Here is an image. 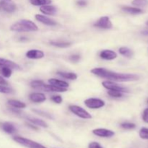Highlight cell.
<instances>
[{"instance_id":"cell-32","label":"cell","mask_w":148,"mask_h":148,"mask_svg":"<svg viewBox=\"0 0 148 148\" xmlns=\"http://www.w3.org/2000/svg\"><path fill=\"white\" fill-rule=\"evenodd\" d=\"M108 94L111 97H113V98H121V97H123L122 92H119V91H116V90H108Z\"/></svg>"},{"instance_id":"cell-33","label":"cell","mask_w":148,"mask_h":148,"mask_svg":"<svg viewBox=\"0 0 148 148\" xmlns=\"http://www.w3.org/2000/svg\"><path fill=\"white\" fill-rule=\"evenodd\" d=\"M121 127L123 129H124V130H133V129L135 128L136 125L134 124H133V123L124 122L121 124Z\"/></svg>"},{"instance_id":"cell-14","label":"cell","mask_w":148,"mask_h":148,"mask_svg":"<svg viewBox=\"0 0 148 148\" xmlns=\"http://www.w3.org/2000/svg\"><path fill=\"white\" fill-rule=\"evenodd\" d=\"M29 98L34 103H43L46 100V95L42 92H33L29 95Z\"/></svg>"},{"instance_id":"cell-6","label":"cell","mask_w":148,"mask_h":148,"mask_svg":"<svg viewBox=\"0 0 148 148\" xmlns=\"http://www.w3.org/2000/svg\"><path fill=\"white\" fill-rule=\"evenodd\" d=\"M85 104L91 109H98L105 106V102L98 98H88L85 101Z\"/></svg>"},{"instance_id":"cell-18","label":"cell","mask_w":148,"mask_h":148,"mask_svg":"<svg viewBox=\"0 0 148 148\" xmlns=\"http://www.w3.org/2000/svg\"><path fill=\"white\" fill-rule=\"evenodd\" d=\"M1 128L2 129V130L4 132L10 134H14L16 132V128L14 127V126L13 125L12 123L10 122L2 123V124H1Z\"/></svg>"},{"instance_id":"cell-13","label":"cell","mask_w":148,"mask_h":148,"mask_svg":"<svg viewBox=\"0 0 148 148\" xmlns=\"http://www.w3.org/2000/svg\"><path fill=\"white\" fill-rule=\"evenodd\" d=\"M100 57L105 60H114L117 57V54L114 51L103 50L100 53Z\"/></svg>"},{"instance_id":"cell-31","label":"cell","mask_w":148,"mask_h":148,"mask_svg":"<svg viewBox=\"0 0 148 148\" xmlns=\"http://www.w3.org/2000/svg\"><path fill=\"white\" fill-rule=\"evenodd\" d=\"M33 112L36 113V114H39V115L42 116H43V117H46V118L50 119H53V117L52 116L51 114H49V113H46V112H45V111H40V110H37V109H33Z\"/></svg>"},{"instance_id":"cell-38","label":"cell","mask_w":148,"mask_h":148,"mask_svg":"<svg viewBox=\"0 0 148 148\" xmlns=\"http://www.w3.org/2000/svg\"><path fill=\"white\" fill-rule=\"evenodd\" d=\"M19 109H20V108H14V107L10 108V110L12 111V112L14 113V114H21V111H20Z\"/></svg>"},{"instance_id":"cell-21","label":"cell","mask_w":148,"mask_h":148,"mask_svg":"<svg viewBox=\"0 0 148 148\" xmlns=\"http://www.w3.org/2000/svg\"><path fill=\"white\" fill-rule=\"evenodd\" d=\"M122 10L124 12L127 13H130L132 14H141L143 12V10L140 8H137V7H123Z\"/></svg>"},{"instance_id":"cell-2","label":"cell","mask_w":148,"mask_h":148,"mask_svg":"<svg viewBox=\"0 0 148 148\" xmlns=\"http://www.w3.org/2000/svg\"><path fill=\"white\" fill-rule=\"evenodd\" d=\"M10 30L14 32H34L38 30V26L29 20H21L12 25Z\"/></svg>"},{"instance_id":"cell-17","label":"cell","mask_w":148,"mask_h":148,"mask_svg":"<svg viewBox=\"0 0 148 148\" xmlns=\"http://www.w3.org/2000/svg\"><path fill=\"white\" fill-rule=\"evenodd\" d=\"M25 119L27 120V121H30L31 124H35V125L39 126V127H43V128H47L48 127L47 123L45 122V121H43V120L39 119L38 118H36V117L26 116Z\"/></svg>"},{"instance_id":"cell-43","label":"cell","mask_w":148,"mask_h":148,"mask_svg":"<svg viewBox=\"0 0 148 148\" xmlns=\"http://www.w3.org/2000/svg\"><path fill=\"white\" fill-rule=\"evenodd\" d=\"M147 103H148V100H147Z\"/></svg>"},{"instance_id":"cell-28","label":"cell","mask_w":148,"mask_h":148,"mask_svg":"<svg viewBox=\"0 0 148 148\" xmlns=\"http://www.w3.org/2000/svg\"><path fill=\"white\" fill-rule=\"evenodd\" d=\"M44 82L42 80H33L30 82V86L32 88H35V89H40L42 88L43 85H44Z\"/></svg>"},{"instance_id":"cell-26","label":"cell","mask_w":148,"mask_h":148,"mask_svg":"<svg viewBox=\"0 0 148 148\" xmlns=\"http://www.w3.org/2000/svg\"><path fill=\"white\" fill-rule=\"evenodd\" d=\"M50 44L53 46L59 48H67L71 46L72 43L69 42H62V41H51L50 42Z\"/></svg>"},{"instance_id":"cell-7","label":"cell","mask_w":148,"mask_h":148,"mask_svg":"<svg viewBox=\"0 0 148 148\" xmlns=\"http://www.w3.org/2000/svg\"><path fill=\"white\" fill-rule=\"evenodd\" d=\"M94 26L99 28L103 29H110L112 27V23L111 22V20L107 16L101 17L96 23L94 24Z\"/></svg>"},{"instance_id":"cell-29","label":"cell","mask_w":148,"mask_h":148,"mask_svg":"<svg viewBox=\"0 0 148 148\" xmlns=\"http://www.w3.org/2000/svg\"><path fill=\"white\" fill-rule=\"evenodd\" d=\"M139 135L143 140H148V128L146 127H143L140 130Z\"/></svg>"},{"instance_id":"cell-3","label":"cell","mask_w":148,"mask_h":148,"mask_svg":"<svg viewBox=\"0 0 148 148\" xmlns=\"http://www.w3.org/2000/svg\"><path fill=\"white\" fill-rule=\"evenodd\" d=\"M13 140L14 141H15L16 143H17L18 144L21 145L25 146L26 147L29 148H47L45 146L39 144V143H36V142L33 141L31 140H29V139L25 138V137H18V136H16V137H13Z\"/></svg>"},{"instance_id":"cell-4","label":"cell","mask_w":148,"mask_h":148,"mask_svg":"<svg viewBox=\"0 0 148 148\" xmlns=\"http://www.w3.org/2000/svg\"><path fill=\"white\" fill-rule=\"evenodd\" d=\"M69 108L71 112H72L74 114L77 116L79 118L84 119H92V116L86 110L82 108V107H79L78 106L75 105H71L69 106Z\"/></svg>"},{"instance_id":"cell-24","label":"cell","mask_w":148,"mask_h":148,"mask_svg":"<svg viewBox=\"0 0 148 148\" xmlns=\"http://www.w3.org/2000/svg\"><path fill=\"white\" fill-rule=\"evenodd\" d=\"M12 69L7 66H0V74L6 78H9L12 75Z\"/></svg>"},{"instance_id":"cell-8","label":"cell","mask_w":148,"mask_h":148,"mask_svg":"<svg viewBox=\"0 0 148 148\" xmlns=\"http://www.w3.org/2000/svg\"><path fill=\"white\" fill-rule=\"evenodd\" d=\"M17 7H16L15 4L13 3L4 1V0H1L0 1V11L7 13H12L15 11Z\"/></svg>"},{"instance_id":"cell-36","label":"cell","mask_w":148,"mask_h":148,"mask_svg":"<svg viewBox=\"0 0 148 148\" xmlns=\"http://www.w3.org/2000/svg\"><path fill=\"white\" fill-rule=\"evenodd\" d=\"M69 59H70L72 62H79V59H80V56L78 54L72 55V56H70V57H69Z\"/></svg>"},{"instance_id":"cell-25","label":"cell","mask_w":148,"mask_h":148,"mask_svg":"<svg viewBox=\"0 0 148 148\" xmlns=\"http://www.w3.org/2000/svg\"><path fill=\"white\" fill-rule=\"evenodd\" d=\"M30 4L34 6H44L50 4L52 2L51 0H30Z\"/></svg>"},{"instance_id":"cell-42","label":"cell","mask_w":148,"mask_h":148,"mask_svg":"<svg viewBox=\"0 0 148 148\" xmlns=\"http://www.w3.org/2000/svg\"><path fill=\"white\" fill-rule=\"evenodd\" d=\"M4 1H11V0H4Z\"/></svg>"},{"instance_id":"cell-16","label":"cell","mask_w":148,"mask_h":148,"mask_svg":"<svg viewBox=\"0 0 148 148\" xmlns=\"http://www.w3.org/2000/svg\"><path fill=\"white\" fill-rule=\"evenodd\" d=\"M0 66H7L10 69H20V66L17 64L14 63L12 61L3 59V58H0Z\"/></svg>"},{"instance_id":"cell-5","label":"cell","mask_w":148,"mask_h":148,"mask_svg":"<svg viewBox=\"0 0 148 148\" xmlns=\"http://www.w3.org/2000/svg\"><path fill=\"white\" fill-rule=\"evenodd\" d=\"M102 85L106 89L108 90L119 91L122 93L123 92H129V90L127 88H124V87L118 85L113 81H104V82H103Z\"/></svg>"},{"instance_id":"cell-11","label":"cell","mask_w":148,"mask_h":148,"mask_svg":"<svg viewBox=\"0 0 148 148\" xmlns=\"http://www.w3.org/2000/svg\"><path fill=\"white\" fill-rule=\"evenodd\" d=\"M40 90H45L46 92H64L67 90L66 88H60V87L55 86L53 85H44L42 86V88H40Z\"/></svg>"},{"instance_id":"cell-37","label":"cell","mask_w":148,"mask_h":148,"mask_svg":"<svg viewBox=\"0 0 148 148\" xmlns=\"http://www.w3.org/2000/svg\"><path fill=\"white\" fill-rule=\"evenodd\" d=\"M143 119L145 123L148 124V108H146L143 114Z\"/></svg>"},{"instance_id":"cell-27","label":"cell","mask_w":148,"mask_h":148,"mask_svg":"<svg viewBox=\"0 0 148 148\" xmlns=\"http://www.w3.org/2000/svg\"><path fill=\"white\" fill-rule=\"evenodd\" d=\"M132 4L136 7H145L148 6V0H133Z\"/></svg>"},{"instance_id":"cell-1","label":"cell","mask_w":148,"mask_h":148,"mask_svg":"<svg viewBox=\"0 0 148 148\" xmlns=\"http://www.w3.org/2000/svg\"><path fill=\"white\" fill-rule=\"evenodd\" d=\"M91 72L100 77L110 79L113 82H132L139 79V76L134 74H121L108 70L105 68H94Z\"/></svg>"},{"instance_id":"cell-34","label":"cell","mask_w":148,"mask_h":148,"mask_svg":"<svg viewBox=\"0 0 148 148\" xmlns=\"http://www.w3.org/2000/svg\"><path fill=\"white\" fill-rule=\"evenodd\" d=\"M51 101L56 103L60 104L62 102V98L60 95H53L51 97Z\"/></svg>"},{"instance_id":"cell-40","label":"cell","mask_w":148,"mask_h":148,"mask_svg":"<svg viewBox=\"0 0 148 148\" xmlns=\"http://www.w3.org/2000/svg\"><path fill=\"white\" fill-rule=\"evenodd\" d=\"M77 4L80 6V7H85V6L87 5V2L85 1H84V0H79V1H78L77 2Z\"/></svg>"},{"instance_id":"cell-12","label":"cell","mask_w":148,"mask_h":148,"mask_svg":"<svg viewBox=\"0 0 148 148\" xmlns=\"http://www.w3.org/2000/svg\"><path fill=\"white\" fill-rule=\"evenodd\" d=\"M44 56V53L40 50L37 49H32L29 50L26 53V57L30 59H42Z\"/></svg>"},{"instance_id":"cell-15","label":"cell","mask_w":148,"mask_h":148,"mask_svg":"<svg viewBox=\"0 0 148 148\" xmlns=\"http://www.w3.org/2000/svg\"><path fill=\"white\" fill-rule=\"evenodd\" d=\"M40 11L44 14H47V15H54L57 12V9L56 7L53 5H44L41 6L40 8Z\"/></svg>"},{"instance_id":"cell-35","label":"cell","mask_w":148,"mask_h":148,"mask_svg":"<svg viewBox=\"0 0 148 148\" xmlns=\"http://www.w3.org/2000/svg\"><path fill=\"white\" fill-rule=\"evenodd\" d=\"M88 148H103V147L99 143H96V142H92V143H90L89 145H88Z\"/></svg>"},{"instance_id":"cell-19","label":"cell","mask_w":148,"mask_h":148,"mask_svg":"<svg viewBox=\"0 0 148 148\" xmlns=\"http://www.w3.org/2000/svg\"><path fill=\"white\" fill-rule=\"evenodd\" d=\"M49 82L50 83V85H55V86H58L60 87V88H66L69 87V83L65 81H62V80H59V79H49Z\"/></svg>"},{"instance_id":"cell-10","label":"cell","mask_w":148,"mask_h":148,"mask_svg":"<svg viewBox=\"0 0 148 148\" xmlns=\"http://www.w3.org/2000/svg\"><path fill=\"white\" fill-rule=\"evenodd\" d=\"M36 17V20H38L40 23H43V24L49 26H54L56 25V22L55 20H53V19L49 18V17H46L45 15H42V14H36L35 16Z\"/></svg>"},{"instance_id":"cell-39","label":"cell","mask_w":148,"mask_h":148,"mask_svg":"<svg viewBox=\"0 0 148 148\" xmlns=\"http://www.w3.org/2000/svg\"><path fill=\"white\" fill-rule=\"evenodd\" d=\"M0 85H8V82L6 79H4V78H3L2 77L0 76Z\"/></svg>"},{"instance_id":"cell-30","label":"cell","mask_w":148,"mask_h":148,"mask_svg":"<svg viewBox=\"0 0 148 148\" xmlns=\"http://www.w3.org/2000/svg\"><path fill=\"white\" fill-rule=\"evenodd\" d=\"M0 92L4 94H10L12 93L13 90L10 87L7 85H0Z\"/></svg>"},{"instance_id":"cell-41","label":"cell","mask_w":148,"mask_h":148,"mask_svg":"<svg viewBox=\"0 0 148 148\" xmlns=\"http://www.w3.org/2000/svg\"><path fill=\"white\" fill-rule=\"evenodd\" d=\"M27 127H30L31 129H33V130H38V127H36V126H33V124H27Z\"/></svg>"},{"instance_id":"cell-20","label":"cell","mask_w":148,"mask_h":148,"mask_svg":"<svg viewBox=\"0 0 148 148\" xmlns=\"http://www.w3.org/2000/svg\"><path fill=\"white\" fill-rule=\"evenodd\" d=\"M57 75L59 76L62 77L65 79H71V80H75L77 78V74L73 73V72H58Z\"/></svg>"},{"instance_id":"cell-23","label":"cell","mask_w":148,"mask_h":148,"mask_svg":"<svg viewBox=\"0 0 148 148\" xmlns=\"http://www.w3.org/2000/svg\"><path fill=\"white\" fill-rule=\"evenodd\" d=\"M119 51L120 54L123 55V56L127 58L132 57V56L134 55V52L132 51V50H131V49L127 47H121Z\"/></svg>"},{"instance_id":"cell-9","label":"cell","mask_w":148,"mask_h":148,"mask_svg":"<svg viewBox=\"0 0 148 148\" xmlns=\"http://www.w3.org/2000/svg\"><path fill=\"white\" fill-rule=\"evenodd\" d=\"M92 133L98 137H106V138H109V137L114 136V134H115L114 132L103 128L95 129V130H92Z\"/></svg>"},{"instance_id":"cell-22","label":"cell","mask_w":148,"mask_h":148,"mask_svg":"<svg viewBox=\"0 0 148 148\" xmlns=\"http://www.w3.org/2000/svg\"><path fill=\"white\" fill-rule=\"evenodd\" d=\"M8 104L10 106H11L12 107H14L16 108H24L26 107V105L25 103L21 102L20 101H17V100H9L8 101Z\"/></svg>"}]
</instances>
